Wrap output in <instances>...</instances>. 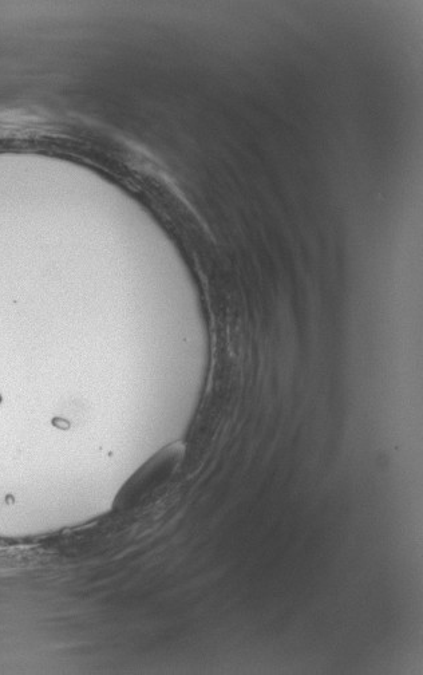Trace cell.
Segmentation results:
<instances>
[{"instance_id":"obj_1","label":"cell","mask_w":423,"mask_h":675,"mask_svg":"<svg viewBox=\"0 0 423 675\" xmlns=\"http://www.w3.org/2000/svg\"><path fill=\"white\" fill-rule=\"evenodd\" d=\"M177 456L179 453L173 449L172 452H165L164 456H158L140 475L134 477L130 487L125 489L124 501L138 503L144 500L169 475L173 465L176 464Z\"/></svg>"}]
</instances>
